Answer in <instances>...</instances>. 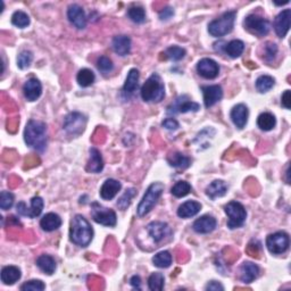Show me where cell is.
Here are the masks:
<instances>
[{
	"label": "cell",
	"mask_w": 291,
	"mask_h": 291,
	"mask_svg": "<svg viewBox=\"0 0 291 291\" xmlns=\"http://www.w3.org/2000/svg\"><path fill=\"white\" fill-rule=\"evenodd\" d=\"M245 50V43L241 40H232L229 43H225L224 52L227 56H230L231 58H238L243 55Z\"/></svg>",
	"instance_id": "1f68e13d"
},
{
	"label": "cell",
	"mask_w": 291,
	"mask_h": 291,
	"mask_svg": "<svg viewBox=\"0 0 291 291\" xmlns=\"http://www.w3.org/2000/svg\"><path fill=\"white\" fill-rule=\"evenodd\" d=\"M23 93H24V97L29 102H35L40 98L41 93H42V85H41V82L35 79V77H31V79L27 80L24 85H23Z\"/></svg>",
	"instance_id": "ac0fdd59"
},
{
	"label": "cell",
	"mask_w": 291,
	"mask_h": 291,
	"mask_svg": "<svg viewBox=\"0 0 291 291\" xmlns=\"http://www.w3.org/2000/svg\"><path fill=\"white\" fill-rule=\"evenodd\" d=\"M153 263L158 268L170 267L172 264V255L167 250H163V252H159L155 255L153 257Z\"/></svg>",
	"instance_id": "e575fe53"
},
{
	"label": "cell",
	"mask_w": 291,
	"mask_h": 291,
	"mask_svg": "<svg viewBox=\"0 0 291 291\" xmlns=\"http://www.w3.org/2000/svg\"><path fill=\"white\" fill-rule=\"evenodd\" d=\"M147 231L149 235L152 236V239L156 244L161 243V241H163L164 239L172 234V230H171V227L168 226L167 223L159 222V221L150 222L147 225Z\"/></svg>",
	"instance_id": "5bb4252c"
},
{
	"label": "cell",
	"mask_w": 291,
	"mask_h": 291,
	"mask_svg": "<svg viewBox=\"0 0 291 291\" xmlns=\"http://www.w3.org/2000/svg\"><path fill=\"white\" fill-rule=\"evenodd\" d=\"M202 209V205L195 200H188L181 205L177 209V216L181 218H189L197 215Z\"/></svg>",
	"instance_id": "cb8c5ba5"
},
{
	"label": "cell",
	"mask_w": 291,
	"mask_h": 291,
	"mask_svg": "<svg viewBox=\"0 0 291 291\" xmlns=\"http://www.w3.org/2000/svg\"><path fill=\"white\" fill-rule=\"evenodd\" d=\"M244 25L246 30L250 32V33L259 36V38L268 34V32L271 30L270 21L262 16L254 15V14L253 15H248L245 18Z\"/></svg>",
	"instance_id": "9c48e42d"
},
{
	"label": "cell",
	"mask_w": 291,
	"mask_h": 291,
	"mask_svg": "<svg viewBox=\"0 0 291 291\" xmlns=\"http://www.w3.org/2000/svg\"><path fill=\"white\" fill-rule=\"evenodd\" d=\"M202 91L204 94V104L206 108L214 106L223 98V89L218 84L202 86Z\"/></svg>",
	"instance_id": "2e32d148"
},
{
	"label": "cell",
	"mask_w": 291,
	"mask_h": 291,
	"mask_svg": "<svg viewBox=\"0 0 291 291\" xmlns=\"http://www.w3.org/2000/svg\"><path fill=\"white\" fill-rule=\"evenodd\" d=\"M167 162L172 167L175 168H181V170H184V168H188L191 165V159L185 156V155L181 153H173L170 156L167 157Z\"/></svg>",
	"instance_id": "4dcf8cb0"
},
{
	"label": "cell",
	"mask_w": 291,
	"mask_h": 291,
	"mask_svg": "<svg viewBox=\"0 0 291 291\" xmlns=\"http://www.w3.org/2000/svg\"><path fill=\"white\" fill-rule=\"evenodd\" d=\"M32 61H33V55L29 50H23V52L18 55L17 57V66L21 70H25V68L31 65Z\"/></svg>",
	"instance_id": "7bdbcfd3"
},
{
	"label": "cell",
	"mask_w": 291,
	"mask_h": 291,
	"mask_svg": "<svg viewBox=\"0 0 291 291\" xmlns=\"http://www.w3.org/2000/svg\"><path fill=\"white\" fill-rule=\"evenodd\" d=\"M139 77L140 73L136 68H132V70H130L129 73H127L125 83L123 85V91H124L125 93H133L134 91L138 89Z\"/></svg>",
	"instance_id": "f1b7e54d"
},
{
	"label": "cell",
	"mask_w": 291,
	"mask_h": 291,
	"mask_svg": "<svg viewBox=\"0 0 291 291\" xmlns=\"http://www.w3.org/2000/svg\"><path fill=\"white\" fill-rule=\"evenodd\" d=\"M127 16H129L132 22L136 23V24H141L146 21V12L142 7L134 6L131 7L127 12Z\"/></svg>",
	"instance_id": "ab89813d"
},
{
	"label": "cell",
	"mask_w": 291,
	"mask_h": 291,
	"mask_svg": "<svg viewBox=\"0 0 291 291\" xmlns=\"http://www.w3.org/2000/svg\"><path fill=\"white\" fill-rule=\"evenodd\" d=\"M286 4H289L288 0H286V2H284V3H275L276 6H283V5H286Z\"/></svg>",
	"instance_id": "db71d44e"
},
{
	"label": "cell",
	"mask_w": 291,
	"mask_h": 291,
	"mask_svg": "<svg viewBox=\"0 0 291 291\" xmlns=\"http://www.w3.org/2000/svg\"><path fill=\"white\" fill-rule=\"evenodd\" d=\"M173 15H174V11H173L171 7H166V8H164L161 13H159V18H161L162 21H167V20H170Z\"/></svg>",
	"instance_id": "f907efd6"
},
{
	"label": "cell",
	"mask_w": 291,
	"mask_h": 291,
	"mask_svg": "<svg viewBox=\"0 0 291 291\" xmlns=\"http://www.w3.org/2000/svg\"><path fill=\"white\" fill-rule=\"evenodd\" d=\"M164 191V184L161 182H154V183L148 186L147 191L143 195L142 199L136 209V213L140 217H143L152 211L155 205H156L157 200L161 197Z\"/></svg>",
	"instance_id": "277c9868"
},
{
	"label": "cell",
	"mask_w": 291,
	"mask_h": 291,
	"mask_svg": "<svg viewBox=\"0 0 291 291\" xmlns=\"http://www.w3.org/2000/svg\"><path fill=\"white\" fill-rule=\"evenodd\" d=\"M21 270L16 266H5L2 270V281L4 284L12 285L21 279Z\"/></svg>",
	"instance_id": "83f0119b"
},
{
	"label": "cell",
	"mask_w": 291,
	"mask_h": 291,
	"mask_svg": "<svg viewBox=\"0 0 291 291\" xmlns=\"http://www.w3.org/2000/svg\"><path fill=\"white\" fill-rule=\"evenodd\" d=\"M62 225V218L55 213H48L41 218L40 226L45 232H53Z\"/></svg>",
	"instance_id": "d4e9b609"
},
{
	"label": "cell",
	"mask_w": 291,
	"mask_h": 291,
	"mask_svg": "<svg viewBox=\"0 0 291 291\" xmlns=\"http://www.w3.org/2000/svg\"><path fill=\"white\" fill-rule=\"evenodd\" d=\"M93 238V229L84 216H74L71 222L70 240L73 244L80 247H88Z\"/></svg>",
	"instance_id": "6da1fadb"
},
{
	"label": "cell",
	"mask_w": 291,
	"mask_h": 291,
	"mask_svg": "<svg viewBox=\"0 0 291 291\" xmlns=\"http://www.w3.org/2000/svg\"><path fill=\"white\" fill-rule=\"evenodd\" d=\"M36 265L45 274L52 275L56 271V262L50 255H41L36 259Z\"/></svg>",
	"instance_id": "f546056e"
},
{
	"label": "cell",
	"mask_w": 291,
	"mask_h": 291,
	"mask_svg": "<svg viewBox=\"0 0 291 291\" xmlns=\"http://www.w3.org/2000/svg\"><path fill=\"white\" fill-rule=\"evenodd\" d=\"M206 290H211V291H218V290H224V286H223L220 282L217 281H211L209 283L206 285Z\"/></svg>",
	"instance_id": "816d5d0a"
},
{
	"label": "cell",
	"mask_w": 291,
	"mask_h": 291,
	"mask_svg": "<svg viewBox=\"0 0 291 291\" xmlns=\"http://www.w3.org/2000/svg\"><path fill=\"white\" fill-rule=\"evenodd\" d=\"M224 211L226 213L229 221H227V227L230 230L238 229L241 227L246 222L247 218V212H246L245 207L238 202H230L225 205Z\"/></svg>",
	"instance_id": "8992f818"
},
{
	"label": "cell",
	"mask_w": 291,
	"mask_h": 291,
	"mask_svg": "<svg viewBox=\"0 0 291 291\" xmlns=\"http://www.w3.org/2000/svg\"><path fill=\"white\" fill-rule=\"evenodd\" d=\"M165 97V86L162 77L153 73L141 88V98L146 103H161Z\"/></svg>",
	"instance_id": "3957f363"
},
{
	"label": "cell",
	"mask_w": 291,
	"mask_h": 291,
	"mask_svg": "<svg viewBox=\"0 0 291 291\" xmlns=\"http://www.w3.org/2000/svg\"><path fill=\"white\" fill-rule=\"evenodd\" d=\"M45 289V284L41 280H31L21 285L23 291H42Z\"/></svg>",
	"instance_id": "f6af8a7d"
},
{
	"label": "cell",
	"mask_w": 291,
	"mask_h": 291,
	"mask_svg": "<svg viewBox=\"0 0 291 291\" xmlns=\"http://www.w3.org/2000/svg\"><path fill=\"white\" fill-rule=\"evenodd\" d=\"M276 124V118L271 113H263L257 118V125L262 131H271Z\"/></svg>",
	"instance_id": "d6a6232c"
},
{
	"label": "cell",
	"mask_w": 291,
	"mask_h": 291,
	"mask_svg": "<svg viewBox=\"0 0 291 291\" xmlns=\"http://www.w3.org/2000/svg\"><path fill=\"white\" fill-rule=\"evenodd\" d=\"M290 20H291V11L284 9L279 15L276 16L274 21V31L279 38H284L290 29Z\"/></svg>",
	"instance_id": "e0dca14e"
},
{
	"label": "cell",
	"mask_w": 291,
	"mask_h": 291,
	"mask_svg": "<svg viewBox=\"0 0 291 291\" xmlns=\"http://www.w3.org/2000/svg\"><path fill=\"white\" fill-rule=\"evenodd\" d=\"M200 109L199 104L191 102L188 95H180L176 98L170 106L167 107L166 113L168 115H175V114H184L189 112H198Z\"/></svg>",
	"instance_id": "8fae6325"
},
{
	"label": "cell",
	"mask_w": 291,
	"mask_h": 291,
	"mask_svg": "<svg viewBox=\"0 0 291 291\" xmlns=\"http://www.w3.org/2000/svg\"><path fill=\"white\" fill-rule=\"evenodd\" d=\"M281 104L285 109L291 108V91L285 90L281 97Z\"/></svg>",
	"instance_id": "681fc988"
},
{
	"label": "cell",
	"mask_w": 291,
	"mask_h": 291,
	"mask_svg": "<svg viewBox=\"0 0 291 291\" xmlns=\"http://www.w3.org/2000/svg\"><path fill=\"white\" fill-rule=\"evenodd\" d=\"M67 18L71 24L77 30H83L86 26V16L83 8L79 5L73 4L67 9Z\"/></svg>",
	"instance_id": "9a60e30c"
},
{
	"label": "cell",
	"mask_w": 291,
	"mask_h": 291,
	"mask_svg": "<svg viewBox=\"0 0 291 291\" xmlns=\"http://www.w3.org/2000/svg\"><path fill=\"white\" fill-rule=\"evenodd\" d=\"M97 67L100 72H103L104 74H106V73H109L113 71L114 65H113V62L111 58H108L106 56H102L98 58L97 61Z\"/></svg>",
	"instance_id": "7dc6e473"
},
{
	"label": "cell",
	"mask_w": 291,
	"mask_h": 291,
	"mask_svg": "<svg viewBox=\"0 0 291 291\" xmlns=\"http://www.w3.org/2000/svg\"><path fill=\"white\" fill-rule=\"evenodd\" d=\"M91 216L95 223L105 226H115L117 222L116 213L97 202L91 204Z\"/></svg>",
	"instance_id": "52a82bcc"
},
{
	"label": "cell",
	"mask_w": 291,
	"mask_h": 291,
	"mask_svg": "<svg viewBox=\"0 0 291 291\" xmlns=\"http://www.w3.org/2000/svg\"><path fill=\"white\" fill-rule=\"evenodd\" d=\"M14 205V195L9 191H3L0 193V208L3 211H8Z\"/></svg>",
	"instance_id": "ee69618b"
},
{
	"label": "cell",
	"mask_w": 291,
	"mask_h": 291,
	"mask_svg": "<svg viewBox=\"0 0 291 291\" xmlns=\"http://www.w3.org/2000/svg\"><path fill=\"white\" fill-rule=\"evenodd\" d=\"M86 116L79 112H72L64 120V130L73 136H79L83 133L86 126Z\"/></svg>",
	"instance_id": "ba28073f"
},
{
	"label": "cell",
	"mask_w": 291,
	"mask_h": 291,
	"mask_svg": "<svg viewBox=\"0 0 291 291\" xmlns=\"http://www.w3.org/2000/svg\"><path fill=\"white\" fill-rule=\"evenodd\" d=\"M122 184L120 181L114 179H107L100 188V197L105 200H111L121 190Z\"/></svg>",
	"instance_id": "7402d4cb"
},
{
	"label": "cell",
	"mask_w": 291,
	"mask_h": 291,
	"mask_svg": "<svg viewBox=\"0 0 291 291\" xmlns=\"http://www.w3.org/2000/svg\"><path fill=\"white\" fill-rule=\"evenodd\" d=\"M164 282H165V277L163 273H153L148 279V286L152 291H162L164 289Z\"/></svg>",
	"instance_id": "d590c367"
},
{
	"label": "cell",
	"mask_w": 291,
	"mask_h": 291,
	"mask_svg": "<svg viewBox=\"0 0 291 291\" xmlns=\"http://www.w3.org/2000/svg\"><path fill=\"white\" fill-rule=\"evenodd\" d=\"M277 55V47L275 43L273 42H266L265 48H264V59L267 63H271L275 59Z\"/></svg>",
	"instance_id": "bcb514c9"
},
{
	"label": "cell",
	"mask_w": 291,
	"mask_h": 291,
	"mask_svg": "<svg viewBox=\"0 0 291 291\" xmlns=\"http://www.w3.org/2000/svg\"><path fill=\"white\" fill-rule=\"evenodd\" d=\"M130 284L133 286L134 289L140 290L141 289V279H140V276L139 275H133V276H132L131 280H130Z\"/></svg>",
	"instance_id": "f5cc1de1"
},
{
	"label": "cell",
	"mask_w": 291,
	"mask_h": 291,
	"mask_svg": "<svg viewBox=\"0 0 291 291\" xmlns=\"http://www.w3.org/2000/svg\"><path fill=\"white\" fill-rule=\"evenodd\" d=\"M259 275V267L255 263L245 262L240 267V280L244 283H252Z\"/></svg>",
	"instance_id": "44dd1931"
},
{
	"label": "cell",
	"mask_w": 291,
	"mask_h": 291,
	"mask_svg": "<svg viewBox=\"0 0 291 291\" xmlns=\"http://www.w3.org/2000/svg\"><path fill=\"white\" fill-rule=\"evenodd\" d=\"M198 74L206 80H213L220 74V66L212 58H203L197 64Z\"/></svg>",
	"instance_id": "4fadbf2b"
},
{
	"label": "cell",
	"mask_w": 291,
	"mask_h": 291,
	"mask_svg": "<svg viewBox=\"0 0 291 291\" xmlns=\"http://www.w3.org/2000/svg\"><path fill=\"white\" fill-rule=\"evenodd\" d=\"M104 168V161L97 148H91L90 149V159L86 165V171L89 173H100Z\"/></svg>",
	"instance_id": "484cf974"
},
{
	"label": "cell",
	"mask_w": 291,
	"mask_h": 291,
	"mask_svg": "<svg viewBox=\"0 0 291 291\" xmlns=\"http://www.w3.org/2000/svg\"><path fill=\"white\" fill-rule=\"evenodd\" d=\"M185 49L179 47V45H172V47L167 48L165 55L168 59H171V61H174V62H179L181 59H183L185 56Z\"/></svg>",
	"instance_id": "60d3db41"
},
{
	"label": "cell",
	"mask_w": 291,
	"mask_h": 291,
	"mask_svg": "<svg viewBox=\"0 0 291 291\" xmlns=\"http://www.w3.org/2000/svg\"><path fill=\"white\" fill-rule=\"evenodd\" d=\"M235 12H226L221 17L216 18L208 24V32L212 36L220 38V36L229 34L233 30L235 21Z\"/></svg>",
	"instance_id": "5b68a950"
},
{
	"label": "cell",
	"mask_w": 291,
	"mask_h": 291,
	"mask_svg": "<svg viewBox=\"0 0 291 291\" xmlns=\"http://www.w3.org/2000/svg\"><path fill=\"white\" fill-rule=\"evenodd\" d=\"M216 225H217V222L215 217L212 215H204L202 217H199L198 220L195 221L192 227L195 232H197V233L207 234L215 230Z\"/></svg>",
	"instance_id": "d6986e66"
},
{
	"label": "cell",
	"mask_w": 291,
	"mask_h": 291,
	"mask_svg": "<svg viewBox=\"0 0 291 291\" xmlns=\"http://www.w3.org/2000/svg\"><path fill=\"white\" fill-rule=\"evenodd\" d=\"M163 127H165V129L170 130V131H175L179 129V122H177L175 118H165V120L163 121L162 123Z\"/></svg>",
	"instance_id": "c3c4849f"
},
{
	"label": "cell",
	"mask_w": 291,
	"mask_h": 291,
	"mask_svg": "<svg viewBox=\"0 0 291 291\" xmlns=\"http://www.w3.org/2000/svg\"><path fill=\"white\" fill-rule=\"evenodd\" d=\"M43 209V199L39 197V196H35L31 199V207L27 208L25 203H18L16 206V211L20 214L21 216L30 217V218H35L41 215Z\"/></svg>",
	"instance_id": "7c38bea8"
},
{
	"label": "cell",
	"mask_w": 291,
	"mask_h": 291,
	"mask_svg": "<svg viewBox=\"0 0 291 291\" xmlns=\"http://www.w3.org/2000/svg\"><path fill=\"white\" fill-rule=\"evenodd\" d=\"M95 80L94 73L89 70V68H82V70L77 73L76 81L82 88H88V86L92 85Z\"/></svg>",
	"instance_id": "836d02e7"
},
{
	"label": "cell",
	"mask_w": 291,
	"mask_h": 291,
	"mask_svg": "<svg viewBox=\"0 0 291 291\" xmlns=\"http://www.w3.org/2000/svg\"><path fill=\"white\" fill-rule=\"evenodd\" d=\"M30 17L26 13L22 11H17L13 14L12 16V23L13 25H15L20 29H25L30 25Z\"/></svg>",
	"instance_id": "f35d334b"
},
{
	"label": "cell",
	"mask_w": 291,
	"mask_h": 291,
	"mask_svg": "<svg viewBox=\"0 0 291 291\" xmlns=\"http://www.w3.org/2000/svg\"><path fill=\"white\" fill-rule=\"evenodd\" d=\"M290 239L289 235L283 231L275 232L266 238V247L268 252L273 255H281L285 253L289 248Z\"/></svg>",
	"instance_id": "30bf717a"
},
{
	"label": "cell",
	"mask_w": 291,
	"mask_h": 291,
	"mask_svg": "<svg viewBox=\"0 0 291 291\" xmlns=\"http://www.w3.org/2000/svg\"><path fill=\"white\" fill-rule=\"evenodd\" d=\"M136 191L133 188H130L127 189L124 193L122 195V197L117 200V206L122 211H125V209L130 206L131 204V200L133 199V197L135 196Z\"/></svg>",
	"instance_id": "b9f144b4"
},
{
	"label": "cell",
	"mask_w": 291,
	"mask_h": 291,
	"mask_svg": "<svg viewBox=\"0 0 291 291\" xmlns=\"http://www.w3.org/2000/svg\"><path fill=\"white\" fill-rule=\"evenodd\" d=\"M248 115H249L248 107L244 104L236 105V106L232 108L230 114L232 122H233V124L238 127L239 130H243L246 124H247Z\"/></svg>",
	"instance_id": "ffe728a7"
},
{
	"label": "cell",
	"mask_w": 291,
	"mask_h": 291,
	"mask_svg": "<svg viewBox=\"0 0 291 291\" xmlns=\"http://www.w3.org/2000/svg\"><path fill=\"white\" fill-rule=\"evenodd\" d=\"M24 140L29 147L43 152L47 146V125L43 122L30 120L24 130Z\"/></svg>",
	"instance_id": "7a4b0ae2"
},
{
	"label": "cell",
	"mask_w": 291,
	"mask_h": 291,
	"mask_svg": "<svg viewBox=\"0 0 291 291\" xmlns=\"http://www.w3.org/2000/svg\"><path fill=\"white\" fill-rule=\"evenodd\" d=\"M112 47L117 55L120 56H126L131 52V39L127 35H116L113 39Z\"/></svg>",
	"instance_id": "603a6c76"
},
{
	"label": "cell",
	"mask_w": 291,
	"mask_h": 291,
	"mask_svg": "<svg viewBox=\"0 0 291 291\" xmlns=\"http://www.w3.org/2000/svg\"><path fill=\"white\" fill-rule=\"evenodd\" d=\"M190 191H191V185L189 182L179 181L173 185L171 192L173 196H174V197L182 198V197H185L186 195H189Z\"/></svg>",
	"instance_id": "74e56055"
},
{
	"label": "cell",
	"mask_w": 291,
	"mask_h": 291,
	"mask_svg": "<svg viewBox=\"0 0 291 291\" xmlns=\"http://www.w3.org/2000/svg\"><path fill=\"white\" fill-rule=\"evenodd\" d=\"M275 81L270 75H261L256 80V89L259 92H267L270 91L273 86H274Z\"/></svg>",
	"instance_id": "8d00e7d4"
},
{
	"label": "cell",
	"mask_w": 291,
	"mask_h": 291,
	"mask_svg": "<svg viewBox=\"0 0 291 291\" xmlns=\"http://www.w3.org/2000/svg\"><path fill=\"white\" fill-rule=\"evenodd\" d=\"M227 192V185L224 181L215 180L206 188V195L212 200L223 197Z\"/></svg>",
	"instance_id": "4316f807"
}]
</instances>
